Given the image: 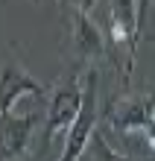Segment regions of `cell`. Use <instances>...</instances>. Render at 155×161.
<instances>
[{
    "label": "cell",
    "instance_id": "cell-9",
    "mask_svg": "<svg viewBox=\"0 0 155 161\" xmlns=\"http://www.w3.org/2000/svg\"><path fill=\"white\" fill-rule=\"evenodd\" d=\"M64 6H70L73 12H82V15H91L94 9H97V3L100 0H62Z\"/></svg>",
    "mask_w": 155,
    "mask_h": 161
},
{
    "label": "cell",
    "instance_id": "cell-6",
    "mask_svg": "<svg viewBox=\"0 0 155 161\" xmlns=\"http://www.w3.org/2000/svg\"><path fill=\"white\" fill-rule=\"evenodd\" d=\"M70 44H73L79 62H97V59H102V56L108 53L105 35L100 32V26L91 21V15L73 12V9H70Z\"/></svg>",
    "mask_w": 155,
    "mask_h": 161
},
{
    "label": "cell",
    "instance_id": "cell-2",
    "mask_svg": "<svg viewBox=\"0 0 155 161\" xmlns=\"http://www.w3.org/2000/svg\"><path fill=\"white\" fill-rule=\"evenodd\" d=\"M97 88H100V73L94 68L85 70V94H82V108L76 114L70 132H67L62 153L56 161H79L88 149L94 132H97Z\"/></svg>",
    "mask_w": 155,
    "mask_h": 161
},
{
    "label": "cell",
    "instance_id": "cell-7",
    "mask_svg": "<svg viewBox=\"0 0 155 161\" xmlns=\"http://www.w3.org/2000/svg\"><path fill=\"white\" fill-rule=\"evenodd\" d=\"M108 120L117 132H143L155 120V94L141 100H123L117 106H111Z\"/></svg>",
    "mask_w": 155,
    "mask_h": 161
},
{
    "label": "cell",
    "instance_id": "cell-1",
    "mask_svg": "<svg viewBox=\"0 0 155 161\" xmlns=\"http://www.w3.org/2000/svg\"><path fill=\"white\" fill-rule=\"evenodd\" d=\"M85 94V73H64L50 88V106H47V123H44V144L53 138H67L76 114L82 108Z\"/></svg>",
    "mask_w": 155,
    "mask_h": 161
},
{
    "label": "cell",
    "instance_id": "cell-5",
    "mask_svg": "<svg viewBox=\"0 0 155 161\" xmlns=\"http://www.w3.org/2000/svg\"><path fill=\"white\" fill-rule=\"evenodd\" d=\"M35 114H0V161H21L32 144Z\"/></svg>",
    "mask_w": 155,
    "mask_h": 161
},
{
    "label": "cell",
    "instance_id": "cell-3",
    "mask_svg": "<svg viewBox=\"0 0 155 161\" xmlns=\"http://www.w3.org/2000/svg\"><path fill=\"white\" fill-rule=\"evenodd\" d=\"M141 41V12L138 0H111V44L126 53L123 64V85H129L135 70V56Z\"/></svg>",
    "mask_w": 155,
    "mask_h": 161
},
{
    "label": "cell",
    "instance_id": "cell-8",
    "mask_svg": "<svg viewBox=\"0 0 155 161\" xmlns=\"http://www.w3.org/2000/svg\"><path fill=\"white\" fill-rule=\"evenodd\" d=\"M91 141H94V149H97V158H100V161H129L126 155H120L117 149H111L108 144H105V138L100 135V132H94Z\"/></svg>",
    "mask_w": 155,
    "mask_h": 161
},
{
    "label": "cell",
    "instance_id": "cell-4",
    "mask_svg": "<svg viewBox=\"0 0 155 161\" xmlns=\"http://www.w3.org/2000/svg\"><path fill=\"white\" fill-rule=\"evenodd\" d=\"M44 85L24 64L6 62L0 68V114H15V106L24 97H41Z\"/></svg>",
    "mask_w": 155,
    "mask_h": 161
},
{
    "label": "cell",
    "instance_id": "cell-10",
    "mask_svg": "<svg viewBox=\"0 0 155 161\" xmlns=\"http://www.w3.org/2000/svg\"><path fill=\"white\" fill-rule=\"evenodd\" d=\"M21 161H24V158H21Z\"/></svg>",
    "mask_w": 155,
    "mask_h": 161
}]
</instances>
